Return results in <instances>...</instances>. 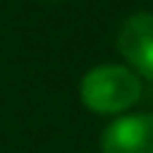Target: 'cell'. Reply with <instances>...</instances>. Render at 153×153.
Wrapping results in <instances>:
<instances>
[{
    "label": "cell",
    "instance_id": "obj_3",
    "mask_svg": "<svg viewBox=\"0 0 153 153\" xmlns=\"http://www.w3.org/2000/svg\"><path fill=\"white\" fill-rule=\"evenodd\" d=\"M102 153H153V113L116 116L100 137Z\"/></svg>",
    "mask_w": 153,
    "mask_h": 153
},
{
    "label": "cell",
    "instance_id": "obj_1",
    "mask_svg": "<svg viewBox=\"0 0 153 153\" xmlns=\"http://www.w3.org/2000/svg\"><path fill=\"white\" fill-rule=\"evenodd\" d=\"M81 105L97 116H124L143 97V78L126 65H97L78 86Z\"/></svg>",
    "mask_w": 153,
    "mask_h": 153
},
{
    "label": "cell",
    "instance_id": "obj_2",
    "mask_svg": "<svg viewBox=\"0 0 153 153\" xmlns=\"http://www.w3.org/2000/svg\"><path fill=\"white\" fill-rule=\"evenodd\" d=\"M118 51L126 67L140 78L153 81V11H137L126 16L118 27Z\"/></svg>",
    "mask_w": 153,
    "mask_h": 153
}]
</instances>
